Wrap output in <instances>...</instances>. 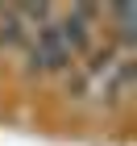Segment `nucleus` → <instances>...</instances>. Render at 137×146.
<instances>
[{
	"instance_id": "obj_1",
	"label": "nucleus",
	"mask_w": 137,
	"mask_h": 146,
	"mask_svg": "<svg viewBox=\"0 0 137 146\" xmlns=\"http://www.w3.org/2000/svg\"><path fill=\"white\" fill-rule=\"evenodd\" d=\"M67 67H71V54L62 50L54 25H42L29 38V46H25V71L29 75H58V71H67Z\"/></svg>"
}]
</instances>
